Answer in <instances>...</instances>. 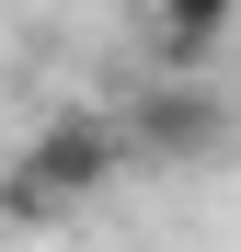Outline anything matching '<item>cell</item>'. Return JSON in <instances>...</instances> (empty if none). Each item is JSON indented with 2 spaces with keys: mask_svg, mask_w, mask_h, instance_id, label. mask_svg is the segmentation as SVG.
Here are the masks:
<instances>
[{
  "mask_svg": "<svg viewBox=\"0 0 241 252\" xmlns=\"http://www.w3.org/2000/svg\"><path fill=\"white\" fill-rule=\"evenodd\" d=\"M127 160H138V149H127L115 115H46V126L23 138V160L0 172V218H12V229H46V218H69V206H92Z\"/></svg>",
  "mask_w": 241,
  "mask_h": 252,
  "instance_id": "6da1fadb",
  "label": "cell"
},
{
  "mask_svg": "<svg viewBox=\"0 0 241 252\" xmlns=\"http://www.w3.org/2000/svg\"><path fill=\"white\" fill-rule=\"evenodd\" d=\"M115 126H127V149H138V160H207V149H218V126H230V103H218L195 69H149V80H138V103L115 115Z\"/></svg>",
  "mask_w": 241,
  "mask_h": 252,
  "instance_id": "7a4b0ae2",
  "label": "cell"
},
{
  "mask_svg": "<svg viewBox=\"0 0 241 252\" xmlns=\"http://www.w3.org/2000/svg\"><path fill=\"white\" fill-rule=\"evenodd\" d=\"M138 12H149V58L161 69H207L218 34L241 23V0H138Z\"/></svg>",
  "mask_w": 241,
  "mask_h": 252,
  "instance_id": "3957f363",
  "label": "cell"
}]
</instances>
